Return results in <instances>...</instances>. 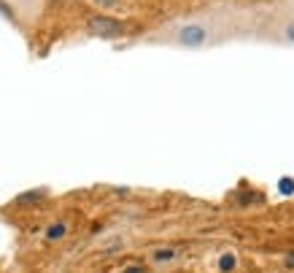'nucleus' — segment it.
Listing matches in <instances>:
<instances>
[{
	"mask_svg": "<svg viewBox=\"0 0 294 273\" xmlns=\"http://www.w3.org/2000/svg\"><path fill=\"white\" fill-rule=\"evenodd\" d=\"M176 257H178V252H176V249H157L154 254H151V260H154V262H173Z\"/></svg>",
	"mask_w": 294,
	"mask_h": 273,
	"instance_id": "4",
	"label": "nucleus"
},
{
	"mask_svg": "<svg viewBox=\"0 0 294 273\" xmlns=\"http://www.w3.org/2000/svg\"><path fill=\"white\" fill-rule=\"evenodd\" d=\"M286 268H294V252H289V254H286Z\"/></svg>",
	"mask_w": 294,
	"mask_h": 273,
	"instance_id": "9",
	"label": "nucleus"
},
{
	"mask_svg": "<svg viewBox=\"0 0 294 273\" xmlns=\"http://www.w3.org/2000/svg\"><path fill=\"white\" fill-rule=\"evenodd\" d=\"M208 38H211V33H208V27L200 22H186L176 30V41H178L181 46H189V49L208 43Z\"/></svg>",
	"mask_w": 294,
	"mask_h": 273,
	"instance_id": "1",
	"label": "nucleus"
},
{
	"mask_svg": "<svg viewBox=\"0 0 294 273\" xmlns=\"http://www.w3.org/2000/svg\"><path fill=\"white\" fill-rule=\"evenodd\" d=\"M219 268L221 271H235V254H221V260H219Z\"/></svg>",
	"mask_w": 294,
	"mask_h": 273,
	"instance_id": "5",
	"label": "nucleus"
},
{
	"mask_svg": "<svg viewBox=\"0 0 294 273\" xmlns=\"http://www.w3.org/2000/svg\"><path fill=\"white\" fill-rule=\"evenodd\" d=\"M283 35H286V41H292V43H294V22H289V24H286Z\"/></svg>",
	"mask_w": 294,
	"mask_h": 273,
	"instance_id": "7",
	"label": "nucleus"
},
{
	"mask_svg": "<svg viewBox=\"0 0 294 273\" xmlns=\"http://www.w3.org/2000/svg\"><path fill=\"white\" fill-rule=\"evenodd\" d=\"M65 235H68V225H65V222H54V225L46 227V238L49 241H62Z\"/></svg>",
	"mask_w": 294,
	"mask_h": 273,
	"instance_id": "3",
	"label": "nucleus"
},
{
	"mask_svg": "<svg viewBox=\"0 0 294 273\" xmlns=\"http://www.w3.org/2000/svg\"><path fill=\"white\" fill-rule=\"evenodd\" d=\"M124 24L114 17H92L89 19V33L92 35H100V38H119L124 35Z\"/></svg>",
	"mask_w": 294,
	"mask_h": 273,
	"instance_id": "2",
	"label": "nucleus"
},
{
	"mask_svg": "<svg viewBox=\"0 0 294 273\" xmlns=\"http://www.w3.org/2000/svg\"><path fill=\"white\" fill-rule=\"evenodd\" d=\"M121 273H149V271H146L143 265H130V268H124Z\"/></svg>",
	"mask_w": 294,
	"mask_h": 273,
	"instance_id": "8",
	"label": "nucleus"
},
{
	"mask_svg": "<svg viewBox=\"0 0 294 273\" xmlns=\"http://www.w3.org/2000/svg\"><path fill=\"white\" fill-rule=\"evenodd\" d=\"M278 189H281V195H292L294 192V179H281L278 181Z\"/></svg>",
	"mask_w": 294,
	"mask_h": 273,
	"instance_id": "6",
	"label": "nucleus"
}]
</instances>
